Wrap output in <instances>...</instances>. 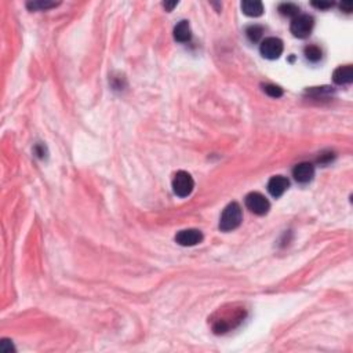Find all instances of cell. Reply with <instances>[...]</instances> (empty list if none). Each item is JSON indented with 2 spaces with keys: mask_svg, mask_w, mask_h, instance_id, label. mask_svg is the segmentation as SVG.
I'll use <instances>...</instances> for the list:
<instances>
[{
  "mask_svg": "<svg viewBox=\"0 0 353 353\" xmlns=\"http://www.w3.org/2000/svg\"><path fill=\"white\" fill-rule=\"evenodd\" d=\"M245 35L250 39V42L257 43L263 35V28L261 25H251L245 29Z\"/></svg>",
  "mask_w": 353,
  "mask_h": 353,
  "instance_id": "obj_13",
  "label": "cell"
},
{
  "mask_svg": "<svg viewBox=\"0 0 353 353\" xmlns=\"http://www.w3.org/2000/svg\"><path fill=\"white\" fill-rule=\"evenodd\" d=\"M304 53H305L306 60L311 61V62H317V61H320L322 54H323L322 50H320V47H317V46H315V44L305 47Z\"/></svg>",
  "mask_w": 353,
  "mask_h": 353,
  "instance_id": "obj_14",
  "label": "cell"
},
{
  "mask_svg": "<svg viewBox=\"0 0 353 353\" xmlns=\"http://www.w3.org/2000/svg\"><path fill=\"white\" fill-rule=\"evenodd\" d=\"M191 37H192V30L188 21L184 19V21H181V22H178V24L175 25V28H174V39H175L177 42L186 43L191 40Z\"/></svg>",
  "mask_w": 353,
  "mask_h": 353,
  "instance_id": "obj_10",
  "label": "cell"
},
{
  "mask_svg": "<svg viewBox=\"0 0 353 353\" xmlns=\"http://www.w3.org/2000/svg\"><path fill=\"white\" fill-rule=\"evenodd\" d=\"M35 153H36L37 157L43 159V157L46 156V146L42 144H37L36 146H35Z\"/></svg>",
  "mask_w": 353,
  "mask_h": 353,
  "instance_id": "obj_19",
  "label": "cell"
},
{
  "mask_svg": "<svg viewBox=\"0 0 353 353\" xmlns=\"http://www.w3.org/2000/svg\"><path fill=\"white\" fill-rule=\"evenodd\" d=\"M0 351H1L3 353H10L11 351H14L11 341H8V340H1V344H0Z\"/></svg>",
  "mask_w": 353,
  "mask_h": 353,
  "instance_id": "obj_17",
  "label": "cell"
},
{
  "mask_svg": "<svg viewBox=\"0 0 353 353\" xmlns=\"http://www.w3.org/2000/svg\"><path fill=\"white\" fill-rule=\"evenodd\" d=\"M312 6L320 8V10H327L330 7L334 6V3L333 1H312Z\"/></svg>",
  "mask_w": 353,
  "mask_h": 353,
  "instance_id": "obj_18",
  "label": "cell"
},
{
  "mask_svg": "<svg viewBox=\"0 0 353 353\" xmlns=\"http://www.w3.org/2000/svg\"><path fill=\"white\" fill-rule=\"evenodd\" d=\"M333 80L338 86L351 84L353 82V68L352 65H345L337 68L333 73Z\"/></svg>",
  "mask_w": 353,
  "mask_h": 353,
  "instance_id": "obj_9",
  "label": "cell"
},
{
  "mask_svg": "<svg viewBox=\"0 0 353 353\" xmlns=\"http://www.w3.org/2000/svg\"><path fill=\"white\" fill-rule=\"evenodd\" d=\"M261 54L268 58V60H277L281 54H283V42H281L279 37H266L265 40H262L261 43Z\"/></svg>",
  "mask_w": 353,
  "mask_h": 353,
  "instance_id": "obj_5",
  "label": "cell"
},
{
  "mask_svg": "<svg viewBox=\"0 0 353 353\" xmlns=\"http://www.w3.org/2000/svg\"><path fill=\"white\" fill-rule=\"evenodd\" d=\"M58 3H53V1H29L26 7L29 10H47V8H51V7H55Z\"/></svg>",
  "mask_w": 353,
  "mask_h": 353,
  "instance_id": "obj_15",
  "label": "cell"
},
{
  "mask_svg": "<svg viewBox=\"0 0 353 353\" xmlns=\"http://www.w3.org/2000/svg\"><path fill=\"white\" fill-rule=\"evenodd\" d=\"M290 186V181L283 175H275L268 182V191L273 198H280Z\"/></svg>",
  "mask_w": 353,
  "mask_h": 353,
  "instance_id": "obj_8",
  "label": "cell"
},
{
  "mask_svg": "<svg viewBox=\"0 0 353 353\" xmlns=\"http://www.w3.org/2000/svg\"><path fill=\"white\" fill-rule=\"evenodd\" d=\"M245 207L257 216H265L269 211L270 203L259 192H251L245 196Z\"/></svg>",
  "mask_w": 353,
  "mask_h": 353,
  "instance_id": "obj_4",
  "label": "cell"
},
{
  "mask_svg": "<svg viewBox=\"0 0 353 353\" xmlns=\"http://www.w3.org/2000/svg\"><path fill=\"white\" fill-rule=\"evenodd\" d=\"M241 10L248 17H259V15H262L263 6L258 0H244L241 3Z\"/></svg>",
  "mask_w": 353,
  "mask_h": 353,
  "instance_id": "obj_11",
  "label": "cell"
},
{
  "mask_svg": "<svg viewBox=\"0 0 353 353\" xmlns=\"http://www.w3.org/2000/svg\"><path fill=\"white\" fill-rule=\"evenodd\" d=\"M294 180L299 182V184H306L312 181V178L315 177V167L312 163L304 162L297 164L293 170Z\"/></svg>",
  "mask_w": 353,
  "mask_h": 353,
  "instance_id": "obj_7",
  "label": "cell"
},
{
  "mask_svg": "<svg viewBox=\"0 0 353 353\" xmlns=\"http://www.w3.org/2000/svg\"><path fill=\"white\" fill-rule=\"evenodd\" d=\"M315 26V19L309 14H299L295 18H293L290 30L294 36L298 39H305L312 33V29Z\"/></svg>",
  "mask_w": 353,
  "mask_h": 353,
  "instance_id": "obj_2",
  "label": "cell"
},
{
  "mask_svg": "<svg viewBox=\"0 0 353 353\" xmlns=\"http://www.w3.org/2000/svg\"><path fill=\"white\" fill-rule=\"evenodd\" d=\"M263 91L272 98H280L283 96V89L276 84H263Z\"/></svg>",
  "mask_w": 353,
  "mask_h": 353,
  "instance_id": "obj_16",
  "label": "cell"
},
{
  "mask_svg": "<svg viewBox=\"0 0 353 353\" xmlns=\"http://www.w3.org/2000/svg\"><path fill=\"white\" fill-rule=\"evenodd\" d=\"M163 6H164V8H166L167 11H171L174 7L177 6V1H171V3H168V1H166V3H163Z\"/></svg>",
  "mask_w": 353,
  "mask_h": 353,
  "instance_id": "obj_21",
  "label": "cell"
},
{
  "mask_svg": "<svg viewBox=\"0 0 353 353\" xmlns=\"http://www.w3.org/2000/svg\"><path fill=\"white\" fill-rule=\"evenodd\" d=\"M279 12L284 17H293L295 18L297 15H299V7L294 3H281L279 6Z\"/></svg>",
  "mask_w": 353,
  "mask_h": 353,
  "instance_id": "obj_12",
  "label": "cell"
},
{
  "mask_svg": "<svg viewBox=\"0 0 353 353\" xmlns=\"http://www.w3.org/2000/svg\"><path fill=\"white\" fill-rule=\"evenodd\" d=\"M340 7H341L342 11H345V12H352L353 3H352V1H342L341 4H340Z\"/></svg>",
  "mask_w": 353,
  "mask_h": 353,
  "instance_id": "obj_20",
  "label": "cell"
},
{
  "mask_svg": "<svg viewBox=\"0 0 353 353\" xmlns=\"http://www.w3.org/2000/svg\"><path fill=\"white\" fill-rule=\"evenodd\" d=\"M243 220L241 209L237 203L228 204L225 210L222 211L221 220H220V229L224 232H231L239 227Z\"/></svg>",
  "mask_w": 353,
  "mask_h": 353,
  "instance_id": "obj_1",
  "label": "cell"
},
{
  "mask_svg": "<svg viewBox=\"0 0 353 353\" xmlns=\"http://www.w3.org/2000/svg\"><path fill=\"white\" fill-rule=\"evenodd\" d=\"M202 240H203V234L199 229H184L175 235V241L184 247L196 245L202 243Z\"/></svg>",
  "mask_w": 353,
  "mask_h": 353,
  "instance_id": "obj_6",
  "label": "cell"
},
{
  "mask_svg": "<svg viewBox=\"0 0 353 353\" xmlns=\"http://www.w3.org/2000/svg\"><path fill=\"white\" fill-rule=\"evenodd\" d=\"M195 188V181L186 171H178L174 175L173 191L178 198H188Z\"/></svg>",
  "mask_w": 353,
  "mask_h": 353,
  "instance_id": "obj_3",
  "label": "cell"
}]
</instances>
